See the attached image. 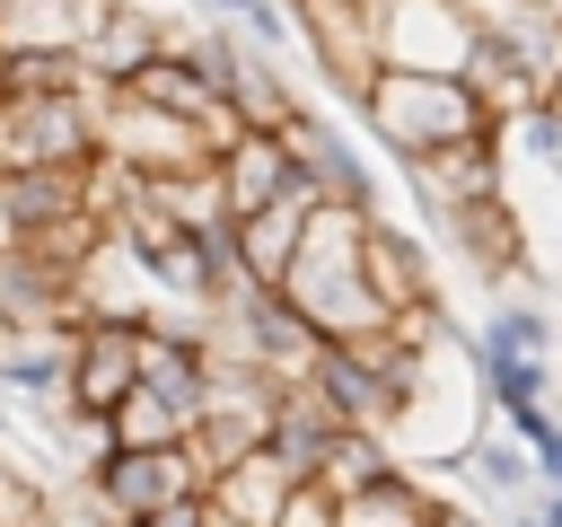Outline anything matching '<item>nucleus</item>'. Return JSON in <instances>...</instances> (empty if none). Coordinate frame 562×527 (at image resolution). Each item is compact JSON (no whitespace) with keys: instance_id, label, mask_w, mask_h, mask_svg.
I'll use <instances>...</instances> for the list:
<instances>
[{"instance_id":"1","label":"nucleus","mask_w":562,"mask_h":527,"mask_svg":"<svg viewBox=\"0 0 562 527\" xmlns=\"http://www.w3.org/2000/svg\"><path fill=\"white\" fill-rule=\"evenodd\" d=\"M281 299L316 343H386L395 334V316L369 281V220L360 211H307L299 255L281 272Z\"/></svg>"},{"instance_id":"2","label":"nucleus","mask_w":562,"mask_h":527,"mask_svg":"<svg viewBox=\"0 0 562 527\" xmlns=\"http://www.w3.org/2000/svg\"><path fill=\"white\" fill-rule=\"evenodd\" d=\"M360 123L386 141L395 167L413 158H439V149H465V141H492V114L465 79H413V70H378Z\"/></svg>"},{"instance_id":"3","label":"nucleus","mask_w":562,"mask_h":527,"mask_svg":"<svg viewBox=\"0 0 562 527\" xmlns=\"http://www.w3.org/2000/svg\"><path fill=\"white\" fill-rule=\"evenodd\" d=\"M79 492H88V518L97 527H140V518L193 501L202 474H193L184 448H105L97 466H79Z\"/></svg>"},{"instance_id":"4","label":"nucleus","mask_w":562,"mask_h":527,"mask_svg":"<svg viewBox=\"0 0 562 527\" xmlns=\"http://www.w3.org/2000/svg\"><path fill=\"white\" fill-rule=\"evenodd\" d=\"M97 105H105V88H70V97H9V105H0V176H35V167H97Z\"/></svg>"},{"instance_id":"5","label":"nucleus","mask_w":562,"mask_h":527,"mask_svg":"<svg viewBox=\"0 0 562 527\" xmlns=\"http://www.w3.org/2000/svg\"><path fill=\"white\" fill-rule=\"evenodd\" d=\"M369 35H378V70H413V79H457L474 53V26L457 0H378Z\"/></svg>"},{"instance_id":"6","label":"nucleus","mask_w":562,"mask_h":527,"mask_svg":"<svg viewBox=\"0 0 562 527\" xmlns=\"http://www.w3.org/2000/svg\"><path fill=\"white\" fill-rule=\"evenodd\" d=\"M140 343H149V316H79L70 325V413L79 422H114V404L140 386Z\"/></svg>"},{"instance_id":"7","label":"nucleus","mask_w":562,"mask_h":527,"mask_svg":"<svg viewBox=\"0 0 562 527\" xmlns=\"http://www.w3.org/2000/svg\"><path fill=\"white\" fill-rule=\"evenodd\" d=\"M281 141H290V167H299V184L316 193V211H360V220H378V167L360 158V141L342 132V123H316L307 105L281 123Z\"/></svg>"},{"instance_id":"8","label":"nucleus","mask_w":562,"mask_h":527,"mask_svg":"<svg viewBox=\"0 0 562 527\" xmlns=\"http://www.w3.org/2000/svg\"><path fill=\"white\" fill-rule=\"evenodd\" d=\"M211 184H220V211H228V220H255V211L307 193L299 167H290V141H281V132H228L220 158H211ZM307 202H316V193H307Z\"/></svg>"},{"instance_id":"9","label":"nucleus","mask_w":562,"mask_h":527,"mask_svg":"<svg viewBox=\"0 0 562 527\" xmlns=\"http://www.w3.org/2000/svg\"><path fill=\"white\" fill-rule=\"evenodd\" d=\"M299 9V26H307V53H316V70L351 97V114L369 105V88H378V35H369V9L360 0H290Z\"/></svg>"},{"instance_id":"10","label":"nucleus","mask_w":562,"mask_h":527,"mask_svg":"<svg viewBox=\"0 0 562 527\" xmlns=\"http://www.w3.org/2000/svg\"><path fill=\"white\" fill-rule=\"evenodd\" d=\"M342 439V413L307 386V378H290L281 386V404H272V430H263V457L290 474V483H316V466H325V448Z\"/></svg>"},{"instance_id":"11","label":"nucleus","mask_w":562,"mask_h":527,"mask_svg":"<svg viewBox=\"0 0 562 527\" xmlns=\"http://www.w3.org/2000/svg\"><path fill=\"white\" fill-rule=\"evenodd\" d=\"M0 395H18L44 422H61L70 413V325H44V334L0 343Z\"/></svg>"},{"instance_id":"12","label":"nucleus","mask_w":562,"mask_h":527,"mask_svg":"<svg viewBox=\"0 0 562 527\" xmlns=\"http://www.w3.org/2000/svg\"><path fill=\"white\" fill-rule=\"evenodd\" d=\"M290 492H299V483L255 448L246 466H228V474H211V483H202V509H211V518H228V527H281Z\"/></svg>"},{"instance_id":"13","label":"nucleus","mask_w":562,"mask_h":527,"mask_svg":"<svg viewBox=\"0 0 562 527\" xmlns=\"http://www.w3.org/2000/svg\"><path fill=\"white\" fill-rule=\"evenodd\" d=\"M369 281H378V299H386V316H413V307H439V299H430V264H422V246H413V228H386V220H369Z\"/></svg>"},{"instance_id":"14","label":"nucleus","mask_w":562,"mask_h":527,"mask_svg":"<svg viewBox=\"0 0 562 527\" xmlns=\"http://www.w3.org/2000/svg\"><path fill=\"white\" fill-rule=\"evenodd\" d=\"M386 474H404V457L386 448V430H342V439L325 448V466H316V492H325V501H360V492H378Z\"/></svg>"},{"instance_id":"15","label":"nucleus","mask_w":562,"mask_h":527,"mask_svg":"<svg viewBox=\"0 0 562 527\" xmlns=\"http://www.w3.org/2000/svg\"><path fill=\"white\" fill-rule=\"evenodd\" d=\"M448 237L465 246V264L474 272H509L518 264V220H509V202L492 193V202H465L457 220H448Z\"/></svg>"},{"instance_id":"16","label":"nucleus","mask_w":562,"mask_h":527,"mask_svg":"<svg viewBox=\"0 0 562 527\" xmlns=\"http://www.w3.org/2000/svg\"><path fill=\"white\" fill-rule=\"evenodd\" d=\"M334 527H430V492L413 474H386L360 501H334Z\"/></svg>"},{"instance_id":"17","label":"nucleus","mask_w":562,"mask_h":527,"mask_svg":"<svg viewBox=\"0 0 562 527\" xmlns=\"http://www.w3.org/2000/svg\"><path fill=\"white\" fill-rule=\"evenodd\" d=\"M474 343H483V351H509V360H536V369H544V360H553V316H544L536 299H501V307H492V325H483Z\"/></svg>"},{"instance_id":"18","label":"nucleus","mask_w":562,"mask_h":527,"mask_svg":"<svg viewBox=\"0 0 562 527\" xmlns=\"http://www.w3.org/2000/svg\"><path fill=\"white\" fill-rule=\"evenodd\" d=\"M492 149H527L544 176H562V97H544V105H518V114H501L492 123Z\"/></svg>"},{"instance_id":"19","label":"nucleus","mask_w":562,"mask_h":527,"mask_svg":"<svg viewBox=\"0 0 562 527\" xmlns=\"http://www.w3.org/2000/svg\"><path fill=\"white\" fill-rule=\"evenodd\" d=\"M465 474H474L492 501H518V509H527V474H536L527 448H509V439H465Z\"/></svg>"},{"instance_id":"20","label":"nucleus","mask_w":562,"mask_h":527,"mask_svg":"<svg viewBox=\"0 0 562 527\" xmlns=\"http://www.w3.org/2000/svg\"><path fill=\"white\" fill-rule=\"evenodd\" d=\"M105 430H114V448H184V422H176L167 404H149L140 386L114 404V422H105Z\"/></svg>"},{"instance_id":"21","label":"nucleus","mask_w":562,"mask_h":527,"mask_svg":"<svg viewBox=\"0 0 562 527\" xmlns=\"http://www.w3.org/2000/svg\"><path fill=\"white\" fill-rule=\"evenodd\" d=\"M211 18H228V35H255V53H290V18L281 0H193Z\"/></svg>"},{"instance_id":"22","label":"nucleus","mask_w":562,"mask_h":527,"mask_svg":"<svg viewBox=\"0 0 562 527\" xmlns=\"http://www.w3.org/2000/svg\"><path fill=\"white\" fill-rule=\"evenodd\" d=\"M44 518H53V509H44V492L0 457V527H44Z\"/></svg>"},{"instance_id":"23","label":"nucleus","mask_w":562,"mask_h":527,"mask_svg":"<svg viewBox=\"0 0 562 527\" xmlns=\"http://www.w3.org/2000/svg\"><path fill=\"white\" fill-rule=\"evenodd\" d=\"M281 527H334V501H325L316 483H299V492H290V509H281Z\"/></svg>"},{"instance_id":"24","label":"nucleus","mask_w":562,"mask_h":527,"mask_svg":"<svg viewBox=\"0 0 562 527\" xmlns=\"http://www.w3.org/2000/svg\"><path fill=\"white\" fill-rule=\"evenodd\" d=\"M527 466H536V492H562V422H553V439H544Z\"/></svg>"},{"instance_id":"25","label":"nucleus","mask_w":562,"mask_h":527,"mask_svg":"<svg viewBox=\"0 0 562 527\" xmlns=\"http://www.w3.org/2000/svg\"><path fill=\"white\" fill-rule=\"evenodd\" d=\"M527 518L536 527H562V492H527Z\"/></svg>"},{"instance_id":"26","label":"nucleus","mask_w":562,"mask_h":527,"mask_svg":"<svg viewBox=\"0 0 562 527\" xmlns=\"http://www.w3.org/2000/svg\"><path fill=\"white\" fill-rule=\"evenodd\" d=\"M430 527H483L474 509H448V501H430Z\"/></svg>"},{"instance_id":"27","label":"nucleus","mask_w":562,"mask_h":527,"mask_svg":"<svg viewBox=\"0 0 562 527\" xmlns=\"http://www.w3.org/2000/svg\"><path fill=\"white\" fill-rule=\"evenodd\" d=\"M44 527H97V518H88V509H53Z\"/></svg>"},{"instance_id":"28","label":"nucleus","mask_w":562,"mask_h":527,"mask_svg":"<svg viewBox=\"0 0 562 527\" xmlns=\"http://www.w3.org/2000/svg\"><path fill=\"white\" fill-rule=\"evenodd\" d=\"M509 527H536V518H527V509H518V518H509Z\"/></svg>"}]
</instances>
